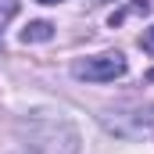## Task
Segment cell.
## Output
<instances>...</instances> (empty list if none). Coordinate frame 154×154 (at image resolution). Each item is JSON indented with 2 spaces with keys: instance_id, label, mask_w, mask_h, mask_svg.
I'll list each match as a JSON object with an SVG mask.
<instances>
[{
  "instance_id": "obj_4",
  "label": "cell",
  "mask_w": 154,
  "mask_h": 154,
  "mask_svg": "<svg viewBox=\"0 0 154 154\" xmlns=\"http://www.w3.org/2000/svg\"><path fill=\"white\" fill-rule=\"evenodd\" d=\"M140 47H143L147 54H154V25H151V29H143V36H140Z\"/></svg>"
},
{
  "instance_id": "obj_6",
  "label": "cell",
  "mask_w": 154,
  "mask_h": 154,
  "mask_svg": "<svg viewBox=\"0 0 154 154\" xmlns=\"http://www.w3.org/2000/svg\"><path fill=\"white\" fill-rule=\"evenodd\" d=\"M147 79H151V82H154V68H151V72H147Z\"/></svg>"
},
{
  "instance_id": "obj_1",
  "label": "cell",
  "mask_w": 154,
  "mask_h": 154,
  "mask_svg": "<svg viewBox=\"0 0 154 154\" xmlns=\"http://www.w3.org/2000/svg\"><path fill=\"white\" fill-rule=\"evenodd\" d=\"M129 61L122 50H104L97 57H86V61H75L72 65V75L86 79V82H115L118 75H125Z\"/></svg>"
},
{
  "instance_id": "obj_3",
  "label": "cell",
  "mask_w": 154,
  "mask_h": 154,
  "mask_svg": "<svg viewBox=\"0 0 154 154\" xmlns=\"http://www.w3.org/2000/svg\"><path fill=\"white\" fill-rule=\"evenodd\" d=\"M129 11H133V14H147V11H151V0H133L125 11H115V14H111V25H118V22L129 14Z\"/></svg>"
},
{
  "instance_id": "obj_5",
  "label": "cell",
  "mask_w": 154,
  "mask_h": 154,
  "mask_svg": "<svg viewBox=\"0 0 154 154\" xmlns=\"http://www.w3.org/2000/svg\"><path fill=\"white\" fill-rule=\"evenodd\" d=\"M36 4H61V0H36Z\"/></svg>"
},
{
  "instance_id": "obj_7",
  "label": "cell",
  "mask_w": 154,
  "mask_h": 154,
  "mask_svg": "<svg viewBox=\"0 0 154 154\" xmlns=\"http://www.w3.org/2000/svg\"><path fill=\"white\" fill-rule=\"evenodd\" d=\"M90 4H108V0H90Z\"/></svg>"
},
{
  "instance_id": "obj_2",
  "label": "cell",
  "mask_w": 154,
  "mask_h": 154,
  "mask_svg": "<svg viewBox=\"0 0 154 154\" xmlns=\"http://www.w3.org/2000/svg\"><path fill=\"white\" fill-rule=\"evenodd\" d=\"M50 36H54V25L50 22H29L22 29V43H47Z\"/></svg>"
}]
</instances>
